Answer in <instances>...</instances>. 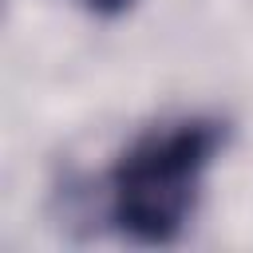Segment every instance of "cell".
Here are the masks:
<instances>
[{"label": "cell", "instance_id": "cell-2", "mask_svg": "<svg viewBox=\"0 0 253 253\" xmlns=\"http://www.w3.org/2000/svg\"><path fill=\"white\" fill-rule=\"evenodd\" d=\"M87 16H95V20H119V16H126L138 0H75Z\"/></svg>", "mask_w": 253, "mask_h": 253}, {"label": "cell", "instance_id": "cell-1", "mask_svg": "<svg viewBox=\"0 0 253 253\" xmlns=\"http://www.w3.org/2000/svg\"><path fill=\"white\" fill-rule=\"evenodd\" d=\"M229 123L182 115L146 126L107 174V217L134 245H174L202 198L206 170L221 154Z\"/></svg>", "mask_w": 253, "mask_h": 253}]
</instances>
